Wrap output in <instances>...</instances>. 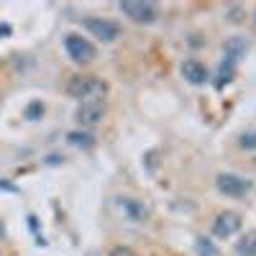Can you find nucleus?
<instances>
[{
	"mask_svg": "<svg viewBox=\"0 0 256 256\" xmlns=\"http://www.w3.org/2000/svg\"><path fill=\"white\" fill-rule=\"evenodd\" d=\"M82 28L88 31L90 36H95L98 41H102V44H113V41H118L123 36V28H120L118 20L102 18V16H88V18H82Z\"/></svg>",
	"mask_w": 256,
	"mask_h": 256,
	"instance_id": "nucleus-4",
	"label": "nucleus"
},
{
	"mask_svg": "<svg viewBox=\"0 0 256 256\" xmlns=\"http://www.w3.org/2000/svg\"><path fill=\"white\" fill-rule=\"evenodd\" d=\"M236 70H238V64H233V62H228V59H220V64H218V80H216V88L218 90H223L226 84H230L233 82V77H236Z\"/></svg>",
	"mask_w": 256,
	"mask_h": 256,
	"instance_id": "nucleus-13",
	"label": "nucleus"
},
{
	"mask_svg": "<svg viewBox=\"0 0 256 256\" xmlns=\"http://www.w3.org/2000/svg\"><path fill=\"white\" fill-rule=\"evenodd\" d=\"M216 190L226 198H233V200H241L246 195H251L254 190V182L244 174H236V172H220L216 177Z\"/></svg>",
	"mask_w": 256,
	"mask_h": 256,
	"instance_id": "nucleus-5",
	"label": "nucleus"
},
{
	"mask_svg": "<svg viewBox=\"0 0 256 256\" xmlns=\"http://www.w3.org/2000/svg\"><path fill=\"white\" fill-rule=\"evenodd\" d=\"M254 31H256V8H254Z\"/></svg>",
	"mask_w": 256,
	"mask_h": 256,
	"instance_id": "nucleus-20",
	"label": "nucleus"
},
{
	"mask_svg": "<svg viewBox=\"0 0 256 256\" xmlns=\"http://www.w3.org/2000/svg\"><path fill=\"white\" fill-rule=\"evenodd\" d=\"M244 8L241 6H228L226 8V16H228V20H230V24H241V20H244Z\"/></svg>",
	"mask_w": 256,
	"mask_h": 256,
	"instance_id": "nucleus-17",
	"label": "nucleus"
},
{
	"mask_svg": "<svg viewBox=\"0 0 256 256\" xmlns=\"http://www.w3.org/2000/svg\"><path fill=\"white\" fill-rule=\"evenodd\" d=\"M44 113H46L44 100H31V102L26 105V110H24V118H26V120H38V118H44Z\"/></svg>",
	"mask_w": 256,
	"mask_h": 256,
	"instance_id": "nucleus-15",
	"label": "nucleus"
},
{
	"mask_svg": "<svg viewBox=\"0 0 256 256\" xmlns=\"http://www.w3.org/2000/svg\"><path fill=\"white\" fill-rule=\"evenodd\" d=\"M105 92H108V84H105L100 77H95V74H74L67 82V95L80 100V102L100 100Z\"/></svg>",
	"mask_w": 256,
	"mask_h": 256,
	"instance_id": "nucleus-1",
	"label": "nucleus"
},
{
	"mask_svg": "<svg viewBox=\"0 0 256 256\" xmlns=\"http://www.w3.org/2000/svg\"><path fill=\"white\" fill-rule=\"evenodd\" d=\"M195 254L198 256H220V248H218V244L212 241V238L198 236L195 238Z\"/></svg>",
	"mask_w": 256,
	"mask_h": 256,
	"instance_id": "nucleus-14",
	"label": "nucleus"
},
{
	"mask_svg": "<svg viewBox=\"0 0 256 256\" xmlns=\"http://www.w3.org/2000/svg\"><path fill=\"white\" fill-rule=\"evenodd\" d=\"M67 144L74 146V148H82V152H90V148L98 144V138L90 131H84V128H74V131L67 134Z\"/></svg>",
	"mask_w": 256,
	"mask_h": 256,
	"instance_id": "nucleus-11",
	"label": "nucleus"
},
{
	"mask_svg": "<svg viewBox=\"0 0 256 256\" xmlns=\"http://www.w3.org/2000/svg\"><path fill=\"white\" fill-rule=\"evenodd\" d=\"M118 208L123 212V218L128 223H134V226H144L148 223V218H152V210H148V205L138 198H131V195H126V198H118Z\"/></svg>",
	"mask_w": 256,
	"mask_h": 256,
	"instance_id": "nucleus-7",
	"label": "nucleus"
},
{
	"mask_svg": "<svg viewBox=\"0 0 256 256\" xmlns=\"http://www.w3.org/2000/svg\"><path fill=\"white\" fill-rule=\"evenodd\" d=\"M6 233H8V228H6V220L0 218V238H6Z\"/></svg>",
	"mask_w": 256,
	"mask_h": 256,
	"instance_id": "nucleus-19",
	"label": "nucleus"
},
{
	"mask_svg": "<svg viewBox=\"0 0 256 256\" xmlns=\"http://www.w3.org/2000/svg\"><path fill=\"white\" fill-rule=\"evenodd\" d=\"M180 74L184 77L187 84H192V88H202V84L210 82V72H208V67L198 56H187L180 64Z\"/></svg>",
	"mask_w": 256,
	"mask_h": 256,
	"instance_id": "nucleus-9",
	"label": "nucleus"
},
{
	"mask_svg": "<svg viewBox=\"0 0 256 256\" xmlns=\"http://www.w3.org/2000/svg\"><path fill=\"white\" fill-rule=\"evenodd\" d=\"M241 228H244V220H241V216H238L236 210H220L218 216L212 218V226H210L212 236L220 238V241L233 238Z\"/></svg>",
	"mask_w": 256,
	"mask_h": 256,
	"instance_id": "nucleus-6",
	"label": "nucleus"
},
{
	"mask_svg": "<svg viewBox=\"0 0 256 256\" xmlns=\"http://www.w3.org/2000/svg\"><path fill=\"white\" fill-rule=\"evenodd\" d=\"M118 10L136 26H154L162 16L159 6L152 0H123L118 3Z\"/></svg>",
	"mask_w": 256,
	"mask_h": 256,
	"instance_id": "nucleus-2",
	"label": "nucleus"
},
{
	"mask_svg": "<svg viewBox=\"0 0 256 256\" xmlns=\"http://www.w3.org/2000/svg\"><path fill=\"white\" fill-rule=\"evenodd\" d=\"M238 148H244V152H256V131H244L238 136Z\"/></svg>",
	"mask_w": 256,
	"mask_h": 256,
	"instance_id": "nucleus-16",
	"label": "nucleus"
},
{
	"mask_svg": "<svg viewBox=\"0 0 256 256\" xmlns=\"http://www.w3.org/2000/svg\"><path fill=\"white\" fill-rule=\"evenodd\" d=\"M246 54H248V41L244 36H230L223 44V59H228L233 64H238Z\"/></svg>",
	"mask_w": 256,
	"mask_h": 256,
	"instance_id": "nucleus-10",
	"label": "nucleus"
},
{
	"mask_svg": "<svg viewBox=\"0 0 256 256\" xmlns=\"http://www.w3.org/2000/svg\"><path fill=\"white\" fill-rule=\"evenodd\" d=\"M108 256H136V254H134L131 246H113Z\"/></svg>",
	"mask_w": 256,
	"mask_h": 256,
	"instance_id": "nucleus-18",
	"label": "nucleus"
},
{
	"mask_svg": "<svg viewBox=\"0 0 256 256\" xmlns=\"http://www.w3.org/2000/svg\"><path fill=\"white\" fill-rule=\"evenodd\" d=\"M236 256H256V228H248L246 233H241V238L233 246Z\"/></svg>",
	"mask_w": 256,
	"mask_h": 256,
	"instance_id": "nucleus-12",
	"label": "nucleus"
},
{
	"mask_svg": "<svg viewBox=\"0 0 256 256\" xmlns=\"http://www.w3.org/2000/svg\"><path fill=\"white\" fill-rule=\"evenodd\" d=\"M64 52H67V56H70L74 64H80V67L95 62V56H98L95 44H92L88 36H82V34H77V31L64 34Z\"/></svg>",
	"mask_w": 256,
	"mask_h": 256,
	"instance_id": "nucleus-3",
	"label": "nucleus"
},
{
	"mask_svg": "<svg viewBox=\"0 0 256 256\" xmlns=\"http://www.w3.org/2000/svg\"><path fill=\"white\" fill-rule=\"evenodd\" d=\"M102 118H105V102L102 100L80 102L74 110V120L80 123V128H95L102 123Z\"/></svg>",
	"mask_w": 256,
	"mask_h": 256,
	"instance_id": "nucleus-8",
	"label": "nucleus"
}]
</instances>
